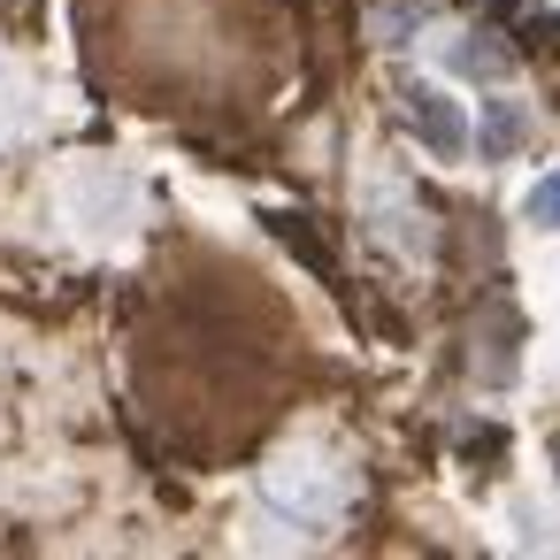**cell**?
<instances>
[{"instance_id":"6da1fadb","label":"cell","mask_w":560,"mask_h":560,"mask_svg":"<svg viewBox=\"0 0 560 560\" xmlns=\"http://www.w3.org/2000/svg\"><path fill=\"white\" fill-rule=\"evenodd\" d=\"M139 215H147V185L139 170L108 162V154H78L62 170V223L93 246V254H124L139 238Z\"/></svg>"},{"instance_id":"7a4b0ae2","label":"cell","mask_w":560,"mask_h":560,"mask_svg":"<svg viewBox=\"0 0 560 560\" xmlns=\"http://www.w3.org/2000/svg\"><path fill=\"white\" fill-rule=\"evenodd\" d=\"M261 506L292 514L300 529H330L346 514V468H323L315 453H277L261 468Z\"/></svg>"},{"instance_id":"3957f363","label":"cell","mask_w":560,"mask_h":560,"mask_svg":"<svg viewBox=\"0 0 560 560\" xmlns=\"http://www.w3.org/2000/svg\"><path fill=\"white\" fill-rule=\"evenodd\" d=\"M399 116H407V131L422 139V154H430L438 170H460V162H468V108H460L438 78H407V85H399Z\"/></svg>"},{"instance_id":"277c9868","label":"cell","mask_w":560,"mask_h":560,"mask_svg":"<svg viewBox=\"0 0 560 560\" xmlns=\"http://www.w3.org/2000/svg\"><path fill=\"white\" fill-rule=\"evenodd\" d=\"M529 147H537V108L514 101L506 85L483 93L476 116H468V162H491V170H499V162H522Z\"/></svg>"},{"instance_id":"5b68a950","label":"cell","mask_w":560,"mask_h":560,"mask_svg":"<svg viewBox=\"0 0 560 560\" xmlns=\"http://www.w3.org/2000/svg\"><path fill=\"white\" fill-rule=\"evenodd\" d=\"M39 116H47V101H39V85L0 55V147H16V139H32L39 131Z\"/></svg>"},{"instance_id":"8992f818","label":"cell","mask_w":560,"mask_h":560,"mask_svg":"<svg viewBox=\"0 0 560 560\" xmlns=\"http://www.w3.org/2000/svg\"><path fill=\"white\" fill-rule=\"evenodd\" d=\"M445 70H453V78H476V85H506V78H514V55H506L491 32H460V39L445 47Z\"/></svg>"},{"instance_id":"52a82bcc","label":"cell","mask_w":560,"mask_h":560,"mask_svg":"<svg viewBox=\"0 0 560 560\" xmlns=\"http://www.w3.org/2000/svg\"><path fill=\"white\" fill-rule=\"evenodd\" d=\"M430 24H445L438 0H384V9L369 16V39L399 55V47H415V32H430Z\"/></svg>"},{"instance_id":"ba28073f","label":"cell","mask_w":560,"mask_h":560,"mask_svg":"<svg viewBox=\"0 0 560 560\" xmlns=\"http://www.w3.org/2000/svg\"><path fill=\"white\" fill-rule=\"evenodd\" d=\"M522 223H529V231H560V170H545V177L522 192Z\"/></svg>"}]
</instances>
